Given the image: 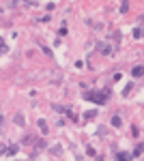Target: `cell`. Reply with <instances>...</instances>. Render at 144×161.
<instances>
[{
	"instance_id": "4fadbf2b",
	"label": "cell",
	"mask_w": 144,
	"mask_h": 161,
	"mask_svg": "<svg viewBox=\"0 0 144 161\" xmlns=\"http://www.w3.org/2000/svg\"><path fill=\"white\" fill-rule=\"evenodd\" d=\"M129 157H131L129 153H118V155H116V159H123V161H125V159H129Z\"/></svg>"
},
{
	"instance_id": "8992f818",
	"label": "cell",
	"mask_w": 144,
	"mask_h": 161,
	"mask_svg": "<svg viewBox=\"0 0 144 161\" xmlns=\"http://www.w3.org/2000/svg\"><path fill=\"white\" fill-rule=\"evenodd\" d=\"M39 129H41V133H43V135H47V131H49V129H47V123H45L43 118L39 120Z\"/></svg>"
},
{
	"instance_id": "52a82bcc",
	"label": "cell",
	"mask_w": 144,
	"mask_h": 161,
	"mask_svg": "<svg viewBox=\"0 0 144 161\" xmlns=\"http://www.w3.org/2000/svg\"><path fill=\"white\" fill-rule=\"evenodd\" d=\"M131 75H134V77H140V75H142V65H136L134 69H131Z\"/></svg>"
},
{
	"instance_id": "e0dca14e",
	"label": "cell",
	"mask_w": 144,
	"mask_h": 161,
	"mask_svg": "<svg viewBox=\"0 0 144 161\" xmlns=\"http://www.w3.org/2000/svg\"><path fill=\"white\" fill-rule=\"evenodd\" d=\"M32 142H35V137H32V135H24V144H32Z\"/></svg>"
},
{
	"instance_id": "8fae6325",
	"label": "cell",
	"mask_w": 144,
	"mask_h": 161,
	"mask_svg": "<svg viewBox=\"0 0 144 161\" xmlns=\"http://www.w3.org/2000/svg\"><path fill=\"white\" fill-rule=\"evenodd\" d=\"M9 52V47H7V43L2 41V39H0V54H7Z\"/></svg>"
},
{
	"instance_id": "7a4b0ae2",
	"label": "cell",
	"mask_w": 144,
	"mask_h": 161,
	"mask_svg": "<svg viewBox=\"0 0 144 161\" xmlns=\"http://www.w3.org/2000/svg\"><path fill=\"white\" fill-rule=\"evenodd\" d=\"M97 49L103 54V56H110V54H112V47H110L108 43H99V45H97Z\"/></svg>"
},
{
	"instance_id": "ba28073f",
	"label": "cell",
	"mask_w": 144,
	"mask_h": 161,
	"mask_svg": "<svg viewBox=\"0 0 144 161\" xmlns=\"http://www.w3.org/2000/svg\"><path fill=\"white\" fill-rule=\"evenodd\" d=\"M95 116H97V110H88V112H84V118H86V120L95 118Z\"/></svg>"
},
{
	"instance_id": "9a60e30c",
	"label": "cell",
	"mask_w": 144,
	"mask_h": 161,
	"mask_svg": "<svg viewBox=\"0 0 144 161\" xmlns=\"http://www.w3.org/2000/svg\"><path fill=\"white\" fill-rule=\"evenodd\" d=\"M86 155H88V157H97V155H95V148H93V146L86 148Z\"/></svg>"
},
{
	"instance_id": "5bb4252c",
	"label": "cell",
	"mask_w": 144,
	"mask_h": 161,
	"mask_svg": "<svg viewBox=\"0 0 144 161\" xmlns=\"http://www.w3.org/2000/svg\"><path fill=\"white\" fill-rule=\"evenodd\" d=\"M120 11H123V13H127V11H129V2H127V0H123V4H120Z\"/></svg>"
},
{
	"instance_id": "6da1fadb",
	"label": "cell",
	"mask_w": 144,
	"mask_h": 161,
	"mask_svg": "<svg viewBox=\"0 0 144 161\" xmlns=\"http://www.w3.org/2000/svg\"><path fill=\"white\" fill-rule=\"evenodd\" d=\"M110 97V90H84V99L86 101H95V103H106Z\"/></svg>"
},
{
	"instance_id": "277c9868",
	"label": "cell",
	"mask_w": 144,
	"mask_h": 161,
	"mask_svg": "<svg viewBox=\"0 0 144 161\" xmlns=\"http://www.w3.org/2000/svg\"><path fill=\"white\" fill-rule=\"evenodd\" d=\"M17 148H19L17 144H9V146H7V157H13V155L17 153Z\"/></svg>"
},
{
	"instance_id": "30bf717a",
	"label": "cell",
	"mask_w": 144,
	"mask_h": 161,
	"mask_svg": "<svg viewBox=\"0 0 144 161\" xmlns=\"http://www.w3.org/2000/svg\"><path fill=\"white\" fill-rule=\"evenodd\" d=\"M134 39H142V26L134 28Z\"/></svg>"
},
{
	"instance_id": "ac0fdd59",
	"label": "cell",
	"mask_w": 144,
	"mask_h": 161,
	"mask_svg": "<svg viewBox=\"0 0 144 161\" xmlns=\"http://www.w3.org/2000/svg\"><path fill=\"white\" fill-rule=\"evenodd\" d=\"M97 133H99V135H108V129H106V127H99Z\"/></svg>"
},
{
	"instance_id": "3957f363",
	"label": "cell",
	"mask_w": 144,
	"mask_h": 161,
	"mask_svg": "<svg viewBox=\"0 0 144 161\" xmlns=\"http://www.w3.org/2000/svg\"><path fill=\"white\" fill-rule=\"evenodd\" d=\"M13 120H15V125H17V127H24V125H26V120H24V114H19V112L13 116Z\"/></svg>"
},
{
	"instance_id": "5b68a950",
	"label": "cell",
	"mask_w": 144,
	"mask_h": 161,
	"mask_svg": "<svg viewBox=\"0 0 144 161\" xmlns=\"http://www.w3.org/2000/svg\"><path fill=\"white\" fill-rule=\"evenodd\" d=\"M49 153H52L54 157H60V155H63V146H60V144H56V146L49 148Z\"/></svg>"
},
{
	"instance_id": "ffe728a7",
	"label": "cell",
	"mask_w": 144,
	"mask_h": 161,
	"mask_svg": "<svg viewBox=\"0 0 144 161\" xmlns=\"http://www.w3.org/2000/svg\"><path fill=\"white\" fill-rule=\"evenodd\" d=\"M0 125H2V116H0Z\"/></svg>"
},
{
	"instance_id": "d6986e66",
	"label": "cell",
	"mask_w": 144,
	"mask_h": 161,
	"mask_svg": "<svg viewBox=\"0 0 144 161\" xmlns=\"http://www.w3.org/2000/svg\"><path fill=\"white\" fill-rule=\"evenodd\" d=\"M58 37H67V28H65V26L58 30Z\"/></svg>"
},
{
	"instance_id": "7c38bea8",
	"label": "cell",
	"mask_w": 144,
	"mask_h": 161,
	"mask_svg": "<svg viewBox=\"0 0 144 161\" xmlns=\"http://www.w3.org/2000/svg\"><path fill=\"white\" fill-rule=\"evenodd\" d=\"M142 155V144H138L136 146V151H134V155H131V157H140Z\"/></svg>"
},
{
	"instance_id": "9c48e42d",
	"label": "cell",
	"mask_w": 144,
	"mask_h": 161,
	"mask_svg": "<svg viewBox=\"0 0 144 161\" xmlns=\"http://www.w3.org/2000/svg\"><path fill=\"white\" fill-rule=\"evenodd\" d=\"M112 127H123V118H120V116H114L112 118Z\"/></svg>"
},
{
	"instance_id": "2e32d148",
	"label": "cell",
	"mask_w": 144,
	"mask_h": 161,
	"mask_svg": "<svg viewBox=\"0 0 144 161\" xmlns=\"http://www.w3.org/2000/svg\"><path fill=\"white\" fill-rule=\"evenodd\" d=\"M0 157H7V146L4 144H0Z\"/></svg>"
}]
</instances>
